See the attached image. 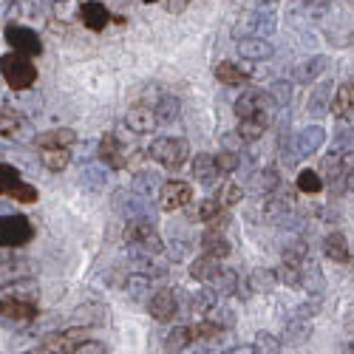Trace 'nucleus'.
<instances>
[{
    "label": "nucleus",
    "mask_w": 354,
    "mask_h": 354,
    "mask_svg": "<svg viewBox=\"0 0 354 354\" xmlns=\"http://www.w3.org/2000/svg\"><path fill=\"white\" fill-rule=\"evenodd\" d=\"M0 74H3V80L12 91H26V88H32L37 82V68L32 63V57L20 54V51L3 54V60H0Z\"/></svg>",
    "instance_id": "f257e3e1"
},
{
    "label": "nucleus",
    "mask_w": 354,
    "mask_h": 354,
    "mask_svg": "<svg viewBox=\"0 0 354 354\" xmlns=\"http://www.w3.org/2000/svg\"><path fill=\"white\" fill-rule=\"evenodd\" d=\"M147 156L156 165H162L165 170H182L190 159V145L182 136H159L147 147Z\"/></svg>",
    "instance_id": "f03ea898"
},
{
    "label": "nucleus",
    "mask_w": 354,
    "mask_h": 354,
    "mask_svg": "<svg viewBox=\"0 0 354 354\" xmlns=\"http://www.w3.org/2000/svg\"><path fill=\"white\" fill-rule=\"evenodd\" d=\"M0 196H9L20 204H35L37 201V187L26 185L12 165L0 162Z\"/></svg>",
    "instance_id": "7ed1b4c3"
},
{
    "label": "nucleus",
    "mask_w": 354,
    "mask_h": 354,
    "mask_svg": "<svg viewBox=\"0 0 354 354\" xmlns=\"http://www.w3.org/2000/svg\"><path fill=\"white\" fill-rule=\"evenodd\" d=\"M35 239V227L26 216H0V247H23Z\"/></svg>",
    "instance_id": "20e7f679"
},
{
    "label": "nucleus",
    "mask_w": 354,
    "mask_h": 354,
    "mask_svg": "<svg viewBox=\"0 0 354 354\" xmlns=\"http://www.w3.org/2000/svg\"><path fill=\"white\" fill-rule=\"evenodd\" d=\"M275 111V100L270 91H244L239 100H235V116L239 120H247V116H272Z\"/></svg>",
    "instance_id": "39448f33"
},
{
    "label": "nucleus",
    "mask_w": 354,
    "mask_h": 354,
    "mask_svg": "<svg viewBox=\"0 0 354 354\" xmlns=\"http://www.w3.org/2000/svg\"><path fill=\"white\" fill-rule=\"evenodd\" d=\"M193 201V187L182 179H170L159 187V207L165 213H176V210H185L187 204Z\"/></svg>",
    "instance_id": "423d86ee"
},
{
    "label": "nucleus",
    "mask_w": 354,
    "mask_h": 354,
    "mask_svg": "<svg viewBox=\"0 0 354 354\" xmlns=\"http://www.w3.org/2000/svg\"><path fill=\"white\" fill-rule=\"evenodd\" d=\"M125 125L131 133H153L162 122H159V113H156V105L139 100L136 105L128 108L125 113Z\"/></svg>",
    "instance_id": "0eeeda50"
},
{
    "label": "nucleus",
    "mask_w": 354,
    "mask_h": 354,
    "mask_svg": "<svg viewBox=\"0 0 354 354\" xmlns=\"http://www.w3.org/2000/svg\"><path fill=\"white\" fill-rule=\"evenodd\" d=\"M125 241L142 247L145 252H162V250H165L156 227H153L151 221H145V218H136V221H131V224L125 227Z\"/></svg>",
    "instance_id": "6e6552de"
},
{
    "label": "nucleus",
    "mask_w": 354,
    "mask_h": 354,
    "mask_svg": "<svg viewBox=\"0 0 354 354\" xmlns=\"http://www.w3.org/2000/svg\"><path fill=\"white\" fill-rule=\"evenodd\" d=\"M3 37L6 43L12 46V51H20V54H28V57H37L43 51V43L37 37V32H32L28 26H20V23H9L3 28Z\"/></svg>",
    "instance_id": "1a4fd4ad"
},
{
    "label": "nucleus",
    "mask_w": 354,
    "mask_h": 354,
    "mask_svg": "<svg viewBox=\"0 0 354 354\" xmlns=\"http://www.w3.org/2000/svg\"><path fill=\"white\" fill-rule=\"evenodd\" d=\"M97 156L102 165H108L111 170H122L128 167V153H125V145L120 142V136L113 133H105L97 145Z\"/></svg>",
    "instance_id": "9d476101"
},
{
    "label": "nucleus",
    "mask_w": 354,
    "mask_h": 354,
    "mask_svg": "<svg viewBox=\"0 0 354 354\" xmlns=\"http://www.w3.org/2000/svg\"><path fill=\"white\" fill-rule=\"evenodd\" d=\"M147 312L156 323H170L179 312V301H176V292L173 289H156L147 301Z\"/></svg>",
    "instance_id": "9b49d317"
},
{
    "label": "nucleus",
    "mask_w": 354,
    "mask_h": 354,
    "mask_svg": "<svg viewBox=\"0 0 354 354\" xmlns=\"http://www.w3.org/2000/svg\"><path fill=\"white\" fill-rule=\"evenodd\" d=\"M239 54L244 57V60L261 63V60H270V57L275 54V48H272V43H270L267 37L250 35V37H241V40H239Z\"/></svg>",
    "instance_id": "f8f14e48"
},
{
    "label": "nucleus",
    "mask_w": 354,
    "mask_h": 354,
    "mask_svg": "<svg viewBox=\"0 0 354 354\" xmlns=\"http://www.w3.org/2000/svg\"><path fill=\"white\" fill-rule=\"evenodd\" d=\"M71 151L74 147H66V145H48V147H37L40 153V162L46 170L51 173H63L68 165H71Z\"/></svg>",
    "instance_id": "ddd939ff"
},
{
    "label": "nucleus",
    "mask_w": 354,
    "mask_h": 354,
    "mask_svg": "<svg viewBox=\"0 0 354 354\" xmlns=\"http://www.w3.org/2000/svg\"><path fill=\"white\" fill-rule=\"evenodd\" d=\"M80 20L85 23L88 32H102V28L113 20L111 12L105 9V3H97V0H88V3L80 6Z\"/></svg>",
    "instance_id": "4468645a"
},
{
    "label": "nucleus",
    "mask_w": 354,
    "mask_h": 354,
    "mask_svg": "<svg viewBox=\"0 0 354 354\" xmlns=\"http://www.w3.org/2000/svg\"><path fill=\"white\" fill-rule=\"evenodd\" d=\"M326 68H329V57L315 54V57H309V60H304L301 66H295V82L309 85V82H315V80H320L323 74H326Z\"/></svg>",
    "instance_id": "2eb2a0df"
},
{
    "label": "nucleus",
    "mask_w": 354,
    "mask_h": 354,
    "mask_svg": "<svg viewBox=\"0 0 354 354\" xmlns=\"http://www.w3.org/2000/svg\"><path fill=\"white\" fill-rule=\"evenodd\" d=\"M332 100H335V82L332 80H320L315 85V91H312L306 108H309L312 116H323V113L332 111Z\"/></svg>",
    "instance_id": "dca6fc26"
},
{
    "label": "nucleus",
    "mask_w": 354,
    "mask_h": 354,
    "mask_svg": "<svg viewBox=\"0 0 354 354\" xmlns=\"http://www.w3.org/2000/svg\"><path fill=\"white\" fill-rule=\"evenodd\" d=\"M326 142V131H323L320 125H309L298 133V139H295V153L298 156H312L320 151V145Z\"/></svg>",
    "instance_id": "f3484780"
},
{
    "label": "nucleus",
    "mask_w": 354,
    "mask_h": 354,
    "mask_svg": "<svg viewBox=\"0 0 354 354\" xmlns=\"http://www.w3.org/2000/svg\"><path fill=\"white\" fill-rule=\"evenodd\" d=\"M193 179L198 182V185H216L218 182V176H221V170H218V162H216V156H210V153H198V156H193Z\"/></svg>",
    "instance_id": "a211bd4d"
},
{
    "label": "nucleus",
    "mask_w": 354,
    "mask_h": 354,
    "mask_svg": "<svg viewBox=\"0 0 354 354\" xmlns=\"http://www.w3.org/2000/svg\"><path fill=\"white\" fill-rule=\"evenodd\" d=\"M28 122H26V116L15 108H0V136H6V139H23Z\"/></svg>",
    "instance_id": "6ab92c4d"
},
{
    "label": "nucleus",
    "mask_w": 354,
    "mask_h": 354,
    "mask_svg": "<svg viewBox=\"0 0 354 354\" xmlns=\"http://www.w3.org/2000/svg\"><path fill=\"white\" fill-rule=\"evenodd\" d=\"M0 315L9 317V320H35L37 304L23 301V298H3L0 301Z\"/></svg>",
    "instance_id": "aec40b11"
},
{
    "label": "nucleus",
    "mask_w": 354,
    "mask_h": 354,
    "mask_svg": "<svg viewBox=\"0 0 354 354\" xmlns=\"http://www.w3.org/2000/svg\"><path fill=\"white\" fill-rule=\"evenodd\" d=\"M332 113L337 116V120H343V122L354 120V82H343L337 91H335Z\"/></svg>",
    "instance_id": "412c9836"
},
{
    "label": "nucleus",
    "mask_w": 354,
    "mask_h": 354,
    "mask_svg": "<svg viewBox=\"0 0 354 354\" xmlns=\"http://www.w3.org/2000/svg\"><path fill=\"white\" fill-rule=\"evenodd\" d=\"M323 255L335 263H348L351 261V250H348V241L343 232H329L323 239Z\"/></svg>",
    "instance_id": "4be33fe9"
},
{
    "label": "nucleus",
    "mask_w": 354,
    "mask_h": 354,
    "mask_svg": "<svg viewBox=\"0 0 354 354\" xmlns=\"http://www.w3.org/2000/svg\"><path fill=\"white\" fill-rule=\"evenodd\" d=\"M230 241L224 239V232L221 230H216V227H210L207 232L201 235V252L204 255H213V258H218V261H224L227 255H230Z\"/></svg>",
    "instance_id": "5701e85b"
},
{
    "label": "nucleus",
    "mask_w": 354,
    "mask_h": 354,
    "mask_svg": "<svg viewBox=\"0 0 354 354\" xmlns=\"http://www.w3.org/2000/svg\"><path fill=\"white\" fill-rule=\"evenodd\" d=\"M218 272H221V261L213 258V255H204V252H201V258H196V261L190 263V278L198 281V283H210Z\"/></svg>",
    "instance_id": "b1692460"
},
{
    "label": "nucleus",
    "mask_w": 354,
    "mask_h": 354,
    "mask_svg": "<svg viewBox=\"0 0 354 354\" xmlns=\"http://www.w3.org/2000/svg\"><path fill=\"white\" fill-rule=\"evenodd\" d=\"M216 80L221 85H230V88H239V85H247L250 82V71H244L239 63L232 60H224L216 66Z\"/></svg>",
    "instance_id": "393cba45"
},
{
    "label": "nucleus",
    "mask_w": 354,
    "mask_h": 354,
    "mask_svg": "<svg viewBox=\"0 0 354 354\" xmlns=\"http://www.w3.org/2000/svg\"><path fill=\"white\" fill-rule=\"evenodd\" d=\"M270 122H272V116H247V120H239V133L244 142H258L263 133H267V128H270Z\"/></svg>",
    "instance_id": "a878e982"
},
{
    "label": "nucleus",
    "mask_w": 354,
    "mask_h": 354,
    "mask_svg": "<svg viewBox=\"0 0 354 354\" xmlns=\"http://www.w3.org/2000/svg\"><path fill=\"white\" fill-rule=\"evenodd\" d=\"M48 145L74 147L77 145V133L71 128H54V131H46V133H37L35 136V147H48Z\"/></svg>",
    "instance_id": "bb28decb"
},
{
    "label": "nucleus",
    "mask_w": 354,
    "mask_h": 354,
    "mask_svg": "<svg viewBox=\"0 0 354 354\" xmlns=\"http://www.w3.org/2000/svg\"><path fill=\"white\" fill-rule=\"evenodd\" d=\"M227 210L221 207V201L213 196V198H204V201H198L196 204V210H190V221H207V224H213L218 216H224Z\"/></svg>",
    "instance_id": "cd10ccee"
},
{
    "label": "nucleus",
    "mask_w": 354,
    "mask_h": 354,
    "mask_svg": "<svg viewBox=\"0 0 354 354\" xmlns=\"http://www.w3.org/2000/svg\"><path fill=\"white\" fill-rule=\"evenodd\" d=\"M82 340H85V326H77V329L63 332L60 337H54V340H51V348H54L57 354H71Z\"/></svg>",
    "instance_id": "c85d7f7f"
},
{
    "label": "nucleus",
    "mask_w": 354,
    "mask_h": 354,
    "mask_svg": "<svg viewBox=\"0 0 354 354\" xmlns=\"http://www.w3.org/2000/svg\"><path fill=\"white\" fill-rule=\"evenodd\" d=\"M252 187L258 190V193H275L278 187H281V173L275 170V167H263L261 173H255L252 176Z\"/></svg>",
    "instance_id": "c756f323"
},
{
    "label": "nucleus",
    "mask_w": 354,
    "mask_h": 354,
    "mask_svg": "<svg viewBox=\"0 0 354 354\" xmlns=\"http://www.w3.org/2000/svg\"><path fill=\"white\" fill-rule=\"evenodd\" d=\"M275 275H278V281H281V283H286V286H292V289L304 286V267H301V263L281 261V267L275 270Z\"/></svg>",
    "instance_id": "7c9ffc66"
},
{
    "label": "nucleus",
    "mask_w": 354,
    "mask_h": 354,
    "mask_svg": "<svg viewBox=\"0 0 354 354\" xmlns=\"http://www.w3.org/2000/svg\"><path fill=\"white\" fill-rule=\"evenodd\" d=\"M320 173H323V179H326L329 185L343 182V159H340V151L329 153L326 159L320 162Z\"/></svg>",
    "instance_id": "2f4dec72"
},
{
    "label": "nucleus",
    "mask_w": 354,
    "mask_h": 354,
    "mask_svg": "<svg viewBox=\"0 0 354 354\" xmlns=\"http://www.w3.org/2000/svg\"><path fill=\"white\" fill-rule=\"evenodd\" d=\"M216 198L221 201V207H224V210H230V207H235V204L244 198V187H241V185H235V182H224V185L216 190Z\"/></svg>",
    "instance_id": "473e14b6"
},
{
    "label": "nucleus",
    "mask_w": 354,
    "mask_h": 354,
    "mask_svg": "<svg viewBox=\"0 0 354 354\" xmlns=\"http://www.w3.org/2000/svg\"><path fill=\"white\" fill-rule=\"evenodd\" d=\"M295 187H298L301 193H309V196H315V193H320L323 190V179H320V173H315V170H301L298 173V179H295Z\"/></svg>",
    "instance_id": "72a5a7b5"
},
{
    "label": "nucleus",
    "mask_w": 354,
    "mask_h": 354,
    "mask_svg": "<svg viewBox=\"0 0 354 354\" xmlns=\"http://www.w3.org/2000/svg\"><path fill=\"white\" fill-rule=\"evenodd\" d=\"M210 286H213L218 295H235V292H239V275H235L232 270H221V272L210 281Z\"/></svg>",
    "instance_id": "f704fd0d"
},
{
    "label": "nucleus",
    "mask_w": 354,
    "mask_h": 354,
    "mask_svg": "<svg viewBox=\"0 0 354 354\" xmlns=\"http://www.w3.org/2000/svg\"><path fill=\"white\" fill-rule=\"evenodd\" d=\"M193 346V332H190V326H176L173 332H170V337H167V348L170 351H185V348H190Z\"/></svg>",
    "instance_id": "c9c22d12"
},
{
    "label": "nucleus",
    "mask_w": 354,
    "mask_h": 354,
    "mask_svg": "<svg viewBox=\"0 0 354 354\" xmlns=\"http://www.w3.org/2000/svg\"><path fill=\"white\" fill-rule=\"evenodd\" d=\"M304 286L309 292H315V295L323 292V272H320V267H317L315 261H306L304 263Z\"/></svg>",
    "instance_id": "e433bc0d"
},
{
    "label": "nucleus",
    "mask_w": 354,
    "mask_h": 354,
    "mask_svg": "<svg viewBox=\"0 0 354 354\" xmlns=\"http://www.w3.org/2000/svg\"><path fill=\"white\" fill-rule=\"evenodd\" d=\"M190 332H193V343L196 340H216L221 335V326H218L216 320L207 317V320H201V323H193Z\"/></svg>",
    "instance_id": "4c0bfd02"
},
{
    "label": "nucleus",
    "mask_w": 354,
    "mask_h": 354,
    "mask_svg": "<svg viewBox=\"0 0 354 354\" xmlns=\"http://www.w3.org/2000/svg\"><path fill=\"white\" fill-rule=\"evenodd\" d=\"M26 272H28V267L26 263H20V261H3L0 263V283H15V281H23L26 278Z\"/></svg>",
    "instance_id": "58836bf2"
},
{
    "label": "nucleus",
    "mask_w": 354,
    "mask_h": 354,
    "mask_svg": "<svg viewBox=\"0 0 354 354\" xmlns=\"http://www.w3.org/2000/svg\"><path fill=\"white\" fill-rule=\"evenodd\" d=\"M156 113H159V122H173L179 116V100L170 94H162L156 102Z\"/></svg>",
    "instance_id": "ea45409f"
},
{
    "label": "nucleus",
    "mask_w": 354,
    "mask_h": 354,
    "mask_svg": "<svg viewBox=\"0 0 354 354\" xmlns=\"http://www.w3.org/2000/svg\"><path fill=\"white\" fill-rule=\"evenodd\" d=\"M275 281H278V275L270 272V270H255V272L250 275V286H252L255 292H267V289H272Z\"/></svg>",
    "instance_id": "a19ab883"
},
{
    "label": "nucleus",
    "mask_w": 354,
    "mask_h": 354,
    "mask_svg": "<svg viewBox=\"0 0 354 354\" xmlns=\"http://www.w3.org/2000/svg\"><path fill=\"white\" fill-rule=\"evenodd\" d=\"M255 351L258 354H281V340L275 335H270V332H261L255 337Z\"/></svg>",
    "instance_id": "79ce46f5"
},
{
    "label": "nucleus",
    "mask_w": 354,
    "mask_h": 354,
    "mask_svg": "<svg viewBox=\"0 0 354 354\" xmlns=\"http://www.w3.org/2000/svg\"><path fill=\"white\" fill-rule=\"evenodd\" d=\"M216 298H218V292H216V289H201L196 298H193V309H196V312H210V309L218 306Z\"/></svg>",
    "instance_id": "37998d69"
},
{
    "label": "nucleus",
    "mask_w": 354,
    "mask_h": 354,
    "mask_svg": "<svg viewBox=\"0 0 354 354\" xmlns=\"http://www.w3.org/2000/svg\"><path fill=\"white\" fill-rule=\"evenodd\" d=\"M216 162H218V170H221V176H227V173H232V170H239V165H241V159H239V153L235 151H221V153H216Z\"/></svg>",
    "instance_id": "c03bdc74"
},
{
    "label": "nucleus",
    "mask_w": 354,
    "mask_h": 354,
    "mask_svg": "<svg viewBox=\"0 0 354 354\" xmlns=\"http://www.w3.org/2000/svg\"><path fill=\"white\" fill-rule=\"evenodd\" d=\"M270 94H272V100H275V105H289V100H292V82H275L272 88H270Z\"/></svg>",
    "instance_id": "a18cd8bd"
},
{
    "label": "nucleus",
    "mask_w": 354,
    "mask_h": 354,
    "mask_svg": "<svg viewBox=\"0 0 354 354\" xmlns=\"http://www.w3.org/2000/svg\"><path fill=\"white\" fill-rule=\"evenodd\" d=\"M309 323H306V317H298V320H292L289 323V329H286V335L292 337V340H306L309 337Z\"/></svg>",
    "instance_id": "49530a36"
},
{
    "label": "nucleus",
    "mask_w": 354,
    "mask_h": 354,
    "mask_svg": "<svg viewBox=\"0 0 354 354\" xmlns=\"http://www.w3.org/2000/svg\"><path fill=\"white\" fill-rule=\"evenodd\" d=\"M71 354H108V348H105V343H100V340H82Z\"/></svg>",
    "instance_id": "de8ad7c7"
},
{
    "label": "nucleus",
    "mask_w": 354,
    "mask_h": 354,
    "mask_svg": "<svg viewBox=\"0 0 354 354\" xmlns=\"http://www.w3.org/2000/svg\"><path fill=\"white\" fill-rule=\"evenodd\" d=\"M335 145L340 147V151H351V145H354V122H351V128H343V131L337 133Z\"/></svg>",
    "instance_id": "09e8293b"
},
{
    "label": "nucleus",
    "mask_w": 354,
    "mask_h": 354,
    "mask_svg": "<svg viewBox=\"0 0 354 354\" xmlns=\"http://www.w3.org/2000/svg\"><path fill=\"white\" fill-rule=\"evenodd\" d=\"M317 312H320V295H315V298H312L309 304H304V306L298 309V317H306V320H309V317H312V315H317Z\"/></svg>",
    "instance_id": "8fccbe9b"
},
{
    "label": "nucleus",
    "mask_w": 354,
    "mask_h": 354,
    "mask_svg": "<svg viewBox=\"0 0 354 354\" xmlns=\"http://www.w3.org/2000/svg\"><path fill=\"white\" fill-rule=\"evenodd\" d=\"M340 159H343V176L354 173V147H351V151H343Z\"/></svg>",
    "instance_id": "3c124183"
},
{
    "label": "nucleus",
    "mask_w": 354,
    "mask_h": 354,
    "mask_svg": "<svg viewBox=\"0 0 354 354\" xmlns=\"http://www.w3.org/2000/svg\"><path fill=\"white\" fill-rule=\"evenodd\" d=\"M190 6V0H167V12L170 15H179V12H185Z\"/></svg>",
    "instance_id": "603ef678"
},
{
    "label": "nucleus",
    "mask_w": 354,
    "mask_h": 354,
    "mask_svg": "<svg viewBox=\"0 0 354 354\" xmlns=\"http://www.w3.org/2000/svg\"><path fill=\"white\" fill-rule=\"evenodd\" d=\"M23 354H57L51 346L46 348V346H40V348H28V351H23Z\"/></svg>",
    "instance_id": "864d4df0"
},
{
    "label": "nucleus",
    "mask_w": 354,
    "mask_h": 354,
    "mask_svg": "<svg viewBox=\"0 0 354 354\" xmlns=\"http://www.w3.org/2000/svg\"><path fill=\"white\" fill-rule=\"evenodd\" d=\"M232 354H258L255 346H239V348H232Z\"/></svg>",
    "instance_id": "5fc2aeb1"
},
{
    "label": "nucleus",
    "mask_w": 354,
    "mask_h": 354,
    "mask_svg": "<svg viewBox=\"0 0 354 354\" xmlns=\"http://www.w3.org/2000/svg\"><path fill=\"white\" fill-rule=\"evenodd\" d=\"M343 185H346V190H348V193H354V173L343 176Z\"/></svg>",
    "instance_id": "6e6d98bb"
},
{
    "label": "nucleus",
    "mask_w": 354,
    "mask_h": 354,
    "mask_svg": "<svg viewBox=\"0 0 354 354\" xmlns=\"http://www.w3.org/2000/svg\"><path fill=\"white\" fill-rule=\"evenodd\" d=\"M258 3H261V6H275L278 0H258Z\"/></svg>",
    "instance_id": "4d7b16f0"
},
{
    "label": "nucleus",
    "mask_w": 354,
    "mask_h": 354,
    "mask_svg": "<svg viewBox=\"0 0 354 354\" xmlns=\"http://www.w3.org/2000/svg\"><path fill=\"white\" fill-rule=\"evenodd\" d=\"M346 354H354V343H351V346H348V348H346Z\"/></svg>",
    "instance_id": "13d9d810"
},
{
    "label": "nucleus",
    "mask_w": 354,
    "mask_h": 354,
    "mask_svg": "<svg viewBox=\"0 0 354 354\" xmlns=\"http://www.w3.org/2000/svg\"><path fill=\"white\" fill-rule=\"evenodd\" d=\"M145 3H156V0H145Z\"/></svg>",
    "instance_id": "bf43d9fd"
},
{
    "label": "nucleus",
    "mask_w": 354,
    "mask_h": 354,
    "mask_svg": "<svg viewBox=\"0 0 354 354\" xmlns=\"http://www.w3.org/2000/svg\"><path fill=\"white\" fill-rule=\"evenodd\" d=\"M351 122H354V120H351Z\"/></svg>",
    "instance_id": "052dcab7"
}]
</instances>
